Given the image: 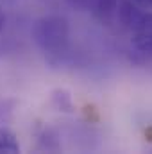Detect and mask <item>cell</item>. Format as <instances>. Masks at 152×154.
Segmentation results:
<instances>
[{"label":"cell","instance_id":"cell-1","mask_svg":"<svg viewBox=\"0 0 152 154\" xmlns=\"http://www.w3.org/2000/svg\"><path fill=\"white\" fill-rule=\"evenodd\" d=\"M32 39L45 54H61L66 50L70 41V25L63 16L48 14L34 22Z\"/></svg>","mask_w":152,"mask_h":154},{"label":"cell","instance_id":"cell-2","mask_svg":"<svg viewBox=\"0 0 152 154\" xmlns=\"http://www.w3.org/2000/svg\"><path fill=\"white\" fill-rule=\"evenodd\" d=\"M131 31L134 48H138L140 52H152V11H145Z\"/></svg>","mask_w":152,"mask_h":154},{"label":"cell","instance_id":"cell-3","mask_svg":"<svg viewBox=\"0 0 152 154\" xmlns=\"http://www.w3.org/2000/svg\"><path fill=\"white\" fill-rule=\"evenodd\" d=\"M70 7L93 13L97 16H109L118 7V0H65Z\"/></svg>","mask_w":152,"mask_h":154},{"label":"cell","instance_id":"cell-4","mask_svg":"<svg viewBox=\"0 0 152 154\" xmlns=\"http://www.w3.org/2000/svg\"><path fill=\"white\" fill-rule=\"evenodd\" d=\"M0 152L7 154H16L20 152V143L16 134L9 129V127H0Z\"/></svg>","mask_w":152,"mask_h":154},{"label":"cell","instance_id":"cell-5","mask_svg":"<svg viewBox=\"0 0 152 154\" xmlns=\"http://www.w3.org/2000/svg\"><path fill=\"white\" fill-rule=\"evenodd\" d=\"M54 100L57 102V108H61L63 111H72V102H70V95L65 91H56L54 93Z\"/></svg>","mask_w":152,"mask_h":154},{"label":"cell","instance_id":"cell-6","mask_svg":"<svg viewBox=\"0 0 152 154\" xmlns=\"http://www.w3.org/2000/svg\"><path fill=\"white\" fill-rule=\"evenodd\" d=\"M132 4H136L138 7H141V9H149L152 11V0H131Z\"/></svg>","mask_w":152,"mask_h":154},{"label":"cell","instance_id":"cell-7","mask_svg":"<svg viewBox=\"0 0 152 154\" xmlns=\"http://www.w3.org/2000/svg\"><path fill=\"white\" fill-rule=\"evenodd\" d=\"M5 22H7V16H5V11L0 7V32H4L5 29Z\"/></svg>","mask_w":152,"mask_h":154}]
</instances>
